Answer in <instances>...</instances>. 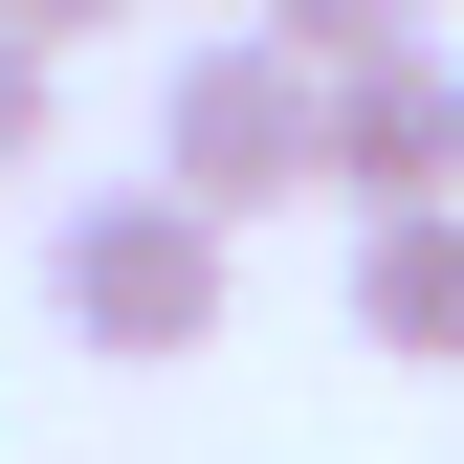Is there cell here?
Returning a JSON list of instances; mask_svg holds the SVG:
<instances>
[{
  "label": "cell",
  "instance_id": "277c9868",
  "mask_svg": "<svg viewBox=\"0 0 464 464\" xmlns=\"http://www.w3.org/2000/svg\"><path fill=\"white\" fill-rule=\"evenodd\" d=\"M354 332L398 376H464V199L442 221H354Z\"/></svg>",
  "mask_w": 464,
  "mask_h": 464
},
{
  "label": "cell",
  "instance_id": "5b68a950",
  "mask_svg": "<svg viewBox=\"0 0 464 464\" xmlns=\"http://www.w3.org/2000/svg\"><path fill=\"white\" fill-rule=\"evenodd\" d=\"M266 44H310V67L354 89V67H398V44H442V0H266Z\"/></svg>",
  "mask_w": 464,
  "mask_h": 464
},
{
  "label": "cell",
  "instance_id": "8992f818",
  "mask_svg": "<svg viewBox=\"0 0 464 464\" xmlns=\"http://www.w3.org/2000/svg\"><path fill=\"white\" fill-rule=\"evenodd\" d=\"M44 67H67V44H23V23H0V178L44 155Z\"/></svg>",
  "mask_w": 464,
  "mask_h": 464
},
{
  "label": "cell",
  "instance_id": "7a4b0ae2",
  "mask_svg": "<svg viewBox=\"0 0 464 464\" xmlns=\"http://www.w3.org/2000/svg\"><path fill=\"white\" fill-rule=\"evenodd\" d=\"M221 244H244V221H199L178 178H89L67 221H44L67 354H221Z\"/></svg>",
  "mask_w": 464,
  "mask_h": 464
},
{
  "label": "cell",
  "instance_id": "6da1fadb",
  "mask_svg": "<svg viewBox=\"0 0 464 464\" xmlns=\"http://www.w3.org/2000/svg\"><path fill=\"white\" fill-rule=\"evenodd\" d=\"M155 178H178L199 221H287V199H332V67H310V44H266V23L178 44V89H155Z\"/></svg>",
  "mask_w": 464,
  "mask_h": 464
},
{
  "label": "cell",
  "instance_id": "52a82bcc",
  "mask_svg": "<svg viewBox=\"0 0 464 464\" xmlns=\"http://www.w3.org/2000/svg\"><path fill=\"white\" fill-rule=\"evenodd\" d=\"M0 23H23V44H89V23H133V0H0Z\"/></svg>",
  "mask_w": 464,
  "mask_h": 464
},
{
  "label": "cell",
  "instance_id": "3957f363",
  "mask_svg": "<svg viewBox=\"0 0 464 464\" xmlns=\"http://www.w3.org/2000/svg\"><path fill=\"white\" fill-rule=\"evenodd\" d=\"M332 199L354 221H442L464 199V44H398V67L332 89Z\"/></svg>",
  "mask_w": 464,
  "mask_h": 464
}]
</instances>
